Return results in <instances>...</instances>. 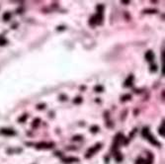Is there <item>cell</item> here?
<instances>
[{"mask_svg":"<svg viewBox=\"0 0 165 164\" xmlns=\"http://www.w3.org/2000/svg\"><path fill=\"white\" fill-rule=\"evenodd\" d=\"M141 134H142V136H143V138H145L146 139L149 140V142H151L152 144H154L156 146H160V143H159L158 141L156 140V138H154V136H152L150 134L149 129H148V128H143V129H142Z\"/></svg>","mask_w":165,"mask_h":164,"instance_id":"6da1fadb","label":"cell"},{"mask_svg":"<svg viewBox=\"0 0 165 164\" xmlns=\"http://www.w3.org/2000/svg\"><path fill=\"white\" fill-rule=\"evenodd\" d=\"M124 135L122 134H118L116 136H115V140H114V144H113V150H117L118 146L120 145V143L124 141Z\"/></svg>","mask_w":165,"mask_h":164,"instance_id":"7a4b0ae2","label":"cell"},{"mask_svg":"<svg viewBox=\"0 0 165 164\" xmlns=\"http://www.w3.org/2000/svg\"><path fill=\"white\" fill-rule=\"evenodd\" d=\"M101 146H102V144H101V143H97L96 145H94L93 147H91V148L87 151V153H86V158H89V157H91L93 154L95 153L96 151H98L99 149L101 148Z\"/></svg>","mask_w":165,"mask_h":164,"instance_id":"3957f363","label":"cell"},{"mask_svg":"<svg viewBox=\"0 0 165 164\" xmlns=\"http://www.w3.org/2000/svg\"><path fill=\"white\" fill-rule=\"evenodd\" d=\"M54 146V143L52 142H39L36 144L37 148H52Z\"/></svg>","mask_w":165,"mask_h":164,"instance_id":"277c9868","label":"cell"},{"mask_svg":"<svg viewBox=\"0 0 165 164\" xmlns=\"http://www.w3.org/2000/svg\"><path fill=\"white\" fill-rule=\"evenodd\" d=\"M0 134H3V135H7V136H11V135L16 134V133L11 129H0Z\"/></svg>","mask_w":165,"mask_h":164,"instance_id":"5b68a950","label":"cell"},{"mask_svg":"<svg viewBox=\"0 0 165 164\" xmlns=\"http://www.w3.org/2000/svg\"><path fill=\"white\" fill-rule=\"evenodd\" d=\"M133 82H134V75L130 74L129 77L126 79L124 86H125V87H131V86H133Z\"/></svg>","mask_w":165,"mask_h":164,"instance_id":"8992f818","label":"cell"},{"mask_svg":"<svg viewBox=\"0 0 165 164\" xmlns=\"http://www.w3.org/2000/svg\"><path fill=\"white\" fill-rule=\"evenodd\" d=\"M145 59H146L147 61L151 62L153 59H154V53H153V52H151V51L146 52H145Z\"/></svg>","mask_w":165,"mask_h":164,"instance_id":"52a82bcc","label":"cell"},{"mask_svg":"<svg viewBox=\"0 0 165 164\" xmlns=\"http://www.w3.org/2000/svg\"><path fill=\"white\" fill-rule=\"evenodd\" d=\"M78 158H74V157H69V158H65L63 159V162L65 163H69V162H77Z\"/></svg>","mask_w":165,"mask_h":164,"instance_id":"ba28073f","label":"cell"},{"mask_svg":"<svg viewBox=\"0 0 165 164\" xmlns=\"http://www.w3.org/2000/svg\"><path fill=\"white\" fill-rule=\"evenodd\" d=\"M130 99H131V96H130V94H126V95H124V96L121 97V101H123V102L129 101V100H130Z\"/></svg>","mask_w":165,"mask_h":164,"instance_id":"9c48e42d","label":"cell"},{"mask_svg":"<svg viewBox=\"0 0 165 164\" xmlns=\"http://www.w3.org/2000/svg\"><path fill=\"white\" fill-rule=\"evenodd\" d=\"M94 91H95V92H98V93H101V92L104 91V87L101 86V85H96V86L94 87Z\"/></svg>","mask_w":165,"mask_h":164,"instance_id":"30bf717a","label":"cell"},{"mask_svg":"<svg viewBox=\"0 0 165 164\" xmlns=\"http://www.w3.org/2000/svg\"><path fill=\"white\" fill-rule=\"evenodd\" d=\"M89 24H90L91 26H95V25L97 24V20H96L95 15H94V16H92V17L90 18V20H89Z\"/></svg>","mask_w":165,"mask_h":164,"instance_id":"8fae6325","label":"cell"},{"mask_svg":"<svg viewBox=\"0 0 165 164\" xmlns=\"http://www.w3.org/2000/svg\"><path fill=\"white\" fill-rule=\"evenodd\" d=\"M10 19H11V13L6 12V13H4V14H3V20H4L5 22L9 21Z\"/></svg>","mask_w":165,"mask_h":164,"instance_id":"7c38bea8","label":"cell"},{"mask_svg":"<svg viewBox=\"0 0 165 164\" xmlns=\"http://www.w3.org/2000/svg\"><path fill=\"white\" fill-rule=\"evenodd\" d=\"M143 13H146V14H155V13H157V10H155V9H145V10H143Z\"/></svg>","mask_w":165,"mask_h":164,"instance_id":"4fadbf2b","label":"cell"},{"mask_svg":"<svg viewBox=\"0 0 165 164\" xmlns=\"http://www.w3.org/2000/svg\"><path fill=\"white\" fill-rule=\"evenodd\" d=\"M82 97H76L75 99L73 100V103L75 104V105H79V104H81L82 103Z\"/></svg>","mask_w":165,"mask_h":164,"instance_id":"5bb4252c","label":"cell"},{"mask_svg":"<svg viewBox=\"0 0 165 164\" xmlns=\"http://www.w3.org/2000/svg\"><path fill=\"white\" fill-rule=\"evenodd\" d=\"M40 123H41V120H40V119H35V121L33 122L32 127H33V128H38V125H39Z\"/></svg>","mask_w":165,"mask_h":164,"instance_id":"9a60e30c","label":"cell"},{"mask_svg":"<svg viewBox=\"0 0 165 164\" xmlns=\"http://www.w3.org/2000/svg\"><path fill=\"white\" fill-rule=\"evenodd\" d=\"M90 130H91V132L92 133H98V130H99V127H98V125H92V127L90 128Z\"/></svg>","mask_w":165,"mask_h":164,"instance_id":"2e32d148","label":"cell"},{"mask_svg":"<svg viewBox=\"0 0 165 164\" xmlns=\"http://www.w3.org/2000/svg\"><path fill=\"white\" fill-rule=\"evenodd\" d=\"M27 118H28V115H23V116H22L21 118H19V120H18V121L20 122V123H24L25 121H26V120H27Z\"/></svg>","mask_w":165,"mask_h":164,"instance_id":"e0dca14e","label":"cell"},{"mask_svg":"<svg viewBox=\"0 0 165 164\" xmlns=\"http://www.w3.org/2000/svg\"><path fill=\"white\" fill-rule=\"evenodd\" d=\"M159 134H160L161 136H164V121H163V123H162L161 128L159 129Z\"/></svg>","mask_w":165,"mask_h":164,"instance_id":"ac0fdd59","label":"cell"},{"mask_svg":"<svg viewBox=\"0 0 165 164\" xmlns=\"http://www.w3.org/2000/svg\"><path fill=\"white\" fill-rule=\"evenodd\" d=\"M82 138H83V136H82V135H74L73 138H72V139H73V140H76V141L81 140Z\"/></svg>","mask_w":165,"mask_h":164,"instance_id":"d6986e66","label":"cell"},{"mask_svg":"<svg viewBox=\"0 0 165 164\" xmlns=\"http://www.w3.org/2000/svg\"><path fill=\"white\" fill-rule=\"evenodd\" d=\"M5 43H7V41L3 37H0V46H4Z\"/></svg>","mask_w":165,"mask_h":164,"instance_id":"ffe728a7","label":"cell"},{"mask_svg":"<svg viewBox=\"0 0 165 164\" xmlns=\"http://www.w3.org/2000/svg\"><path fill=\"white\" fill-rule=\"evenodd\" d=\"M37 108L39 110H43V109H46V104H39V105H37Z\"/></svg>","mask_w":165,"mask_h":164,"instance_id":"44dd1931","label":"cell"},{"mask_svg":"<svg viewBox=\"0 0 165 164\" xmlns=\"http://www.w3.org/2000/svg\"><path fill=\"white\" fill-rule=\"evenodd\" d=\"M116 160H117V161H122V160H123V156L121 155L120 153H118V154L116 155Z\"/></svg>","mask_w":165,"mask_h":164,"instance_id":"7402d4cb","label":"cell"},{"mask_svg":"<svg viewBox=\"0 0 165 164\" xmlns=\"http://www.w3.org/2000/svg\"><path fill=\"white\" fill-rule=\"evenodd\" d=\"M156 70H157V66H156V65H151V67H150V71L155 72Z\"/></svg>","mask_w":165,"mask_h":164,"instance_id":"603a6c76","label":"cell"},{"mask_svg":"<svg viewBox=\"0 0 165 164\" xmlns=\"http://www.w3.org/2000/svg\"><path fill=\"white\" fill-rule=\"evenodd\" d=\"M140 162H143V159H141V158H139V160H136V164H140Z\"/></svg>","mask_w":165,"mask_h":164,"instance_id":"cb8c5ba5","label":"cell"},{"mask_svg":"<svg viewBox=\"0 0 165 164\" xmlns=\"http://www.w3.org/2000/svg\"><path fill=\"white\" fill-rule=\"evenodd\" d=\"M57 30H59V31H62V30H64V27H57Z\"/></svg>","mask_w":165,"mask_h":164,"instance_id":"d4e9b609","label":"cell"},{"mask_svg":"<svg viewBox=\"0 0 165 164\" xmlns=\"http://www.w3.org/2000/svg\"><path fill=\"white\" fill-rule=\"evenodd\" d=\"M122 3H124V4H130V1H122Z\"/></svg>","mask_w":165,"mask_h":164,"instance_id":"484cf974","label":"cell"}]
</instances>
